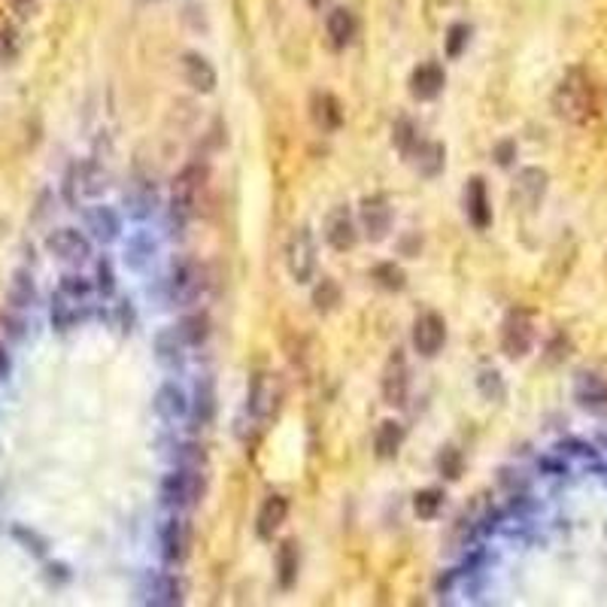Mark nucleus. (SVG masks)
Segmentation results:
<instances>
[{"instance_id":"obj_10","label":"nucleus","mask_w":607,"mask_h":607,"mask_svg":"<svg viewBox=\"0 0 607 607\" xmlns=\"http://www.w3.org/2000/svg\"><path fill=\"white\" fill-rule=\"evenodd\" d=\"M325 240L337 252H347L356 246L358 232H356V219H352L350 207H334L325 216Z\"/></svg>"},{"instance_id":"obj_38","label":"nucleus","mask_w":607,"mask_h":607,"mask_svg":"<svg viewBox=\"0 0 607 607\" xmlns=\"http://www.w3.org/2000/svg\"><path fill=\"white\" fill-rule=\"evenodd\" d=\"M477 389H480V395L486 398V401L502 404L504 398H507V386H504L502 374L492 371V367H486V371H480V374H477Z\"/></svg>"},{"instance_id":"obj_43","label":"nucleus","mask_w":607,"mask_h":607,"mask_svg":"<svg viewBox=\"0 0 607 607\" xmlns=\"http://www.w3.org/2000/svg\"><path fill=\"white\" fill-rule=\"evenodd\" d=\"M392 143H395L398 149L404 152V158H407L413 149H417V143H419V131H417V125H413L410 119H398V122H395V128H392Z\"/></svg>"},{"instance_id":"obj_40","label":"nucleus","mask_w":607,"mask_h":607,"mask_svg":"<svg viewBox=\"0 0 607 607\" xmlns=\"http://www.w3.org/2000/svg\"><path fill=\"white\" fill-rule=\"evenodd\" d=\"M171 459L176 468H191V471H201L207 465V452L204 447H198V443H176Z\"/></svg>"},{"instance_id":"obj_24","label":"nucleus","mask_w":607,"mask_h":607,"mask_svg":"<svg viewBox=\"0 0 607 607\" xmlns=\"http://www.w3.org/2000/svg\"><path fill=\"white\" fill-rule=\"evenodd\" d=\"M189 417H191V428L210 426L213 417H216V389H213L210 380L195 386V398L189 401Z\"/></svg>"},{"instance_id":"obj_3","label":"nucleus","mask_w":607,"mask_h":607,"mask_svg":"<svg viewBox=\"0 0 607 607\" xmlns=\"http://www.w3.org/2000/svg\"><path fill=\"white\" fill-rule=\"evenodd\" d=\"M204 495V480L201 471H191V468H173L164 480H161V502L176 510H189L201 502Z\"/></svg>"},{"instance_id":"obj_36","label":"nucleus","mask_w":607,"mask_h":607,"mask_svg":"<svg viewBox=\"0 0 607 607\" xmlns=\"http://www.w3.org/2000/svg\"><path fill=\"white\" fill-rule=\"evenodd\" d=\"M156 258V243L149 240L146 234H137L128 240V249H125V261L131 271H143L149 261Z\"/></svg>"},{"instance_id":"obj_4","label":"nucleus","mask_w":607,"mask_h":607,"mask_svg":"<svg viewBox=\"0 0 607 607\" xmlns=\"http://www.w3.org/2000/svg\"><path fill=\"white\" fill-rule=\"evenodd\" d=\"M286 265L291 280L301 282V286L310 282L313 274H316V240H313V232L307 225L291 232L286 246Z\"/></svg>"},{"instance_id":"obj_27","label":"nucleus","mask_w":607,"mask_h":607,"mask_svg":"<svg viewBox=\"0 0 607 607\" xmlns=\"http://www.w3.org/2000/svg\"><path fill=\"white\" fill-rule=\"evenodd\" d=\"M401 443H404L401 422H395V419L380 422V428H376V434H374V452H376V459H383V462L395 459L398 450H401Z\"/></svg>"},{"instance_id":"obj_14","label":"nucleus","mask_w":607,"mask_h":607,"mask_svg":"<svg viewBox=\"0 0 607 607\" xmlns=\"http://www.w3.org/2000/svg\"><path fill=\"white\" fill-rule=\"evenodd\" d=\"M86 232L95 237L97 243H113V240H119V234H122V219H119V213L113 210V207H104V204H97V207H91V210L86 213Z\"/></svg>"},{"instance_id":"obj_37","label":"nucleus","mask_w":607,"mask_h":607,"mask_svg":"<svg viewBox=\"0 0 607 607\" xmlns=\"http://www.w3.org/2000/svg\"><path fill=\"white\" fill-rule=\"evenodd\" d=\"M371 280L386 291H404V286H407L404 267H398L395 261H383V265H376L371 271Z\"/></svg>"},{"instance_id":"obj_2","label":"nucleus","mask_w":607,"mask_h":607,"mask_svg":"<svg viewBox=\"0 0 607 607\" xmlns=\"http://www.w3.org/2000/svg\"><path fill=\"white\" fill-rule=\"evenodd\" d=\"M204 180H207V171L201 164H189L176 173L173 195H171V225L186 228V222L195 216L198 195H201V189H204Z\"/></svg>"},{"instance_id":"obj_22","label":"nucleus","mask_w":607,"mask_h":607,"mask_svg":"<svg viewBox=\"0 0 607 607\" xmlns=\"http://www.w3.org/2000/svg\"><path fill=\"white\" fill-rule=\"evenodd\" d=\"M182 73H186L189 86L201 91V95H213V91H216V71H213L210 61L198 55V52H189V55L182 58Z\"/></svg>"},{"instance_id":"obj_52","label":"nucleus","mask_w":607,"mask_h":607,"mask_svg":"<svg viewBox=\"0 0 607 607\" xmlns=\"http://www.w3.org/2000/svg\"><path fill=\"white\" fill-rule=\"evenodd\" d=\"M13 6L19 10V15H28L30 6H34V0H13Z\"/></svg>"},{"instance_id":"obj_7","label":"nucleus","mask_w":607,"mask_h":607,"mask_svg":"<svg viewBox=\"0 0 607 607\" xmlns=\"http://www.w3.org/2000/svg\"><path fill=\"white\" fill-rule=\"evenodd\" d=\"M46 249L49 256H55L64 265H82L91 258V240L76 228H55L46 237Z\"/></svg>"},{"instance_id":"obj_44","label":"nucleus","mask_w":607,"mask_h":607,"mask_svg":"<svg viewBox=\"0 0 607 607\" xmlns=\"http://www.w3.org/2000/svg\"><path fill=\"white\" fill-rule=\"evenodd\" d=\"M437 471L447 480H459L462 477V452L456 447H443L441 456H437Z\"/></svg>"},{"instance_id":"obj_18","label":"nucleus","mask_w":607,"mask_h":607,"mask_svg":"<svg viewBox=\"0 0 607 607\" xmlns=\"http://www.w3.org/2000/svg\"><path fill=\"white\" fill-rule=\"evenodd\" d=\"M465 213L471 219L474 228H489L492 225V207H489V195H486V182L480 176H474L465 189Z\"/></svg>"},{"instance_id":"obj_46","label":"nucleus","mask_w":607,"mask_h":607,"mask_svg":"<svg viewBox=\"0 0 607 607\" xmlns=\"http://www.w3.org/2000/svg\"><path fill=\"white\" fill-rule=\"evenodd\" d=\"M95 289L101 291L104 298H110L113 291H116V274H113L110 258H101L95 265Z\"/></svg>"},{"instance_id":"obj_1","label":"nucleus","mask_w":607,"mask_h":607,"mask_svg":"<svg viewBox=\"0 0 607 607\" xmlns=\"http://www.w3.org/2000/svg\"><path fill=\"white\" fill-rule=\"evenodd\" d=\"M552 110H556V116L562 122L586 125L595 113V91L589 76L583 71H568L556 91H552Z\"/></svg>"},{"instance_id":"obj_19","label":"nucleus","mask_w":607,"mask_h":607,"mask_svg":"<svg viewBox=\"0 0 607 607\" xmlns=\"http://www.w3.org/2000/svg\"><path fill=\"white\" fill-rule=\"evenodd\" d=\"M156 358L167 371H182L186 367V341H182L176 328H167V332L156 337Z\"/></svg>"},{"instance_id":"obj_49","label":"nucleus","mask_w":607,"mask_h":607,"mask_svg":"<svg viewBox=\"0 0 607 607\" xmlns=\"http://www.w3.org/2000/svg\"><path fill=\"white\" fill-rule=\"evenodd\" d=\"M513 158H517V143H513V140H502L495 146V161L502 167H510Z\"/></svg>"},{"instance_id":"obj_45","label":"nucleus","mask_w":607,"mask_h":607,"mask_svg":"<svg viewBox=\"0 0 607 607\" xmlns=\"http://www.w3.org/2000/svg\"><path fill=\"white\" fill-rule=\"evenodd\" d=\"M468 40H471V28L462 25V21L450 25V30H447V55H450V58H459V55L465 52Z\"/></svg>"},{"instance_id":"obj_48","label":"nucleus","mask_w":607,"mask_h":607,"mask_svg":"<svg viewBox=\"0 0 607 607\" xmlns=\"http://www.w3.org/2000/svg\"><path fill=\"white\" fill-rule=\"evenodd\" d=\"M4 334H6V341H10V343L25 341V334H28V322L21 319V316H4Z\"/></svg>"},{"instance_id":"obj_16","label":"nucleus","mask_w":607,"mask_h":607,"mask_svg":"<svg viewBox=\"0 0 607 607\" xmlns=\"http://www.w3.org/2000/svg\"><path fill=\"white\" fill-rule=\"evenodd\" d=\"M86 316L89 313L82 310V304L73 301V298H67L64 291H55V295L49 298V322L55 332H71V328L80 325Z\"/></svg>"},{"instance_id":"obj_20","label":"nucleus","mask_w":607,"mask_h":607,"mask_svg":"<svg viewBox=\"0 0 607 607\" xmlns=\"http://www.w3.org/2000/svg\"><path fill=\"white\" fill-rule=\"evenodd\" d=\"M407 158L413 161V167H417L419 176L434 180V176L443 171V164H447V149H443L441 143H434V140H419L417 149H413Z\"/></svg>"},{"instance_id":"obj_28","label":"nucleus","mask_w":607,"mask_h":607,"mask_svg":"<svg viewBox=\"0 0 607 607\" xmlns=\"http://www.w3.org/2000/svg\"><path fill=\"white\" fill-rule=\"evenodd\" d=\"M328 37H332V43L337 49H347L352 43V37H356V15H352L347 6H334L332 13H328Z\"/></svg>"},{"instance_id":"obj_31","label":"nucleus","mask_w":607,"mask_h":607,"mask_svg":"<svg viewBox=\"0 0 607 607\" xmlns=\"http://www.w3.org/2000/svg\"><path fill=\"white\" fill-rule=\"evenodd\" d=\"M176 332L186 341V347H201L207 337H210V316H207V313H189V316L180 319Z\"/></svg>"},{"instance_id":"obj_29","label":"nucleus","mask_w":607,"mask_h":607,"mask_svg":"<svg viewBox=\"0 0 607 607\" xmlns=\"http://www.w3.org/2000/svg\"><path fill=\"white\" fill-rule=\"evenodd\" d=\"M313 122H316L322 131H337L343 125V110L334 95H328V91L313 95Z\"/></svg>"},{"instance_id":"obj_23","label":"nucleus","mask_w":607,"mask_h":607,"mask_svg":"<svg viewBox=\"0 0 607 607\" xmlns=\"http://www.w3.org/2000/svg\"><path fill=\"white\" fill-rule=\"evenodd\" d=\"M152 404H156L158 417L167 419V422L189 417V398H186V392L176 386V383H164V386L156 392V401Z\"/></svg>"},{"instance_id":"obj_39","label":"nucleus","mask_w":607,"mask_h":607,"mask_svg":"<svg viewBox=\"0 0 607 607\" xmlns=\"http://www.w3.org/2000/svg\"><path fill=\"white\" fill-rule=\"evenodd\" d=\"M58 291H64V295H67V298H73V301H86L91 291H95V282L86 280L82 274L67 271V274H61Z\"/></svg>"},{"instance_id":"obj_5","label":"nucleus","mask_w":607,"mask_h":607,"mask_svg":"<svg viewBox=\"0 0 607 607\" xmlns=\"http://www.w3.org/2000/svg\"><path fill=\"white\" fill-rule=\"evenodd\" d=\"M535 347V322L526 310H510L502 325V352L507 358H526Z\"/></svg>"},{"instance_id":"obj_53","label":"nucleus","mask_w":607,"mask_h":607,"mask_svg":"<svg viewBox=\"0 0 607 607\" xmlns=\"http://www.w3.org/2000/svg\"><path fill=\"white\" fill-rule=\"evenodd\" d=\"M322 4H328V0H310L313 10H322Z\"/></svg>"},{"instance_id":"obj_8","label":"nucleus","mask_w":607,"mask_h":607,"mask_svg":"<svg viewBox=\"0 0 607 607\" xmlns=\"http://www.w3.org/2000/svg\"><path fill=\"white\" fill-rule=\"evenodd\" d=\"M443 343H447V322L441 313L428 310L417 316V322H413V350L426 358H434L443 350Z\"/></svg>"},{"instance_id":"obj_9","label":"nucleus","mask_w":607,"mask_h":607,"mask_svg":"<svg viewBox=\"0 0 607 607\" xmlns=\"http://www.w3.org/2000/svg\"><path fill=\"white\" fill-rule=\"evenodd\" d=\"M358 222H362V232L371 243L386 240L392 232V207L386 204V198H365Z\"/></svg>"},{"instance_id":"obj_13","label":"nucleus","mask_w":607,"mask_h":607,"mask_svg":"<svg viewBox=\"0 0 607 607\" xmlns=\"http://www.w3.org/2000/svg\"><path fill=\"white\" fill-rule=\"evenodd\" d=\"M447 86V73H443L441 64L428 61V64H419L410 76V95L417 101H434L437 95Z\"/></svg>"},{"instance_id":"obj_34","label":"nucleus","mask_w":607,"mask_h":607,"mask_svg":"<svg viewBox=\"0 0 607 607\" xmlns=\"http://www.w3.org/2000/svg\"><path fill=\"white\" fill-rule=\"evenodd\" d=\"M106 186H110V173L104 171V164H97V161H89V164L80 167V191L86 198L104 195Z\"/></svg>"},{"instance_id":"obj_50","label":"nucleus","mask_w":607,"mask_h":607,"mask_svg":"<svg viewBox=\"0 0 607 607\" xmlns=\"http://www.w3.org/2000/svg\"><path fill=\"white\" fill-rule=\"evenodd\" d=\"M10 376H13V356H10V350L0 343V386H4Z\"/></svg>"},{"instance_id":"obj_30","label":"nucleus","mask_w":607,"mask_h":607,"mask_svg":"<svg viewBox=\"0 0 607 607\" xmlns=\"http://www.w3.org/2000/svg\"><path fill=\"white\" fill-rule=\"evenodd\" d=\"M513 191H517L526 204H537L544 198V191H547V173H544L541 167H522L517 173V186H513Z\"/></svg>"},{"instance_id":"obj_11","label":"nucleus","mask_w":607,"mask_h":607,"mask_svg":"<svg viewBox=\"0 0 607 607\" xmlns=\"http://www.w3.org/2000/svg\"><path fill=\"white\" fill-rule=\"evenodd\" d=\"M276 401H280V383L274 380L271 374H256L252 376V386H249V413L252 419H267L274 413Z\"/></svg>"},{"instance_id":"obj_15","label":"nucleus","mask_w":607,"mask_h":607,"mask_svg":"<svg viewBox=\"0 0 607 607\" xmlns=\"http://www.w3.org/2000/svg\"><path fill=\"white\" fill-rule=\"evenodd\" d=\"M189 526L182 519H167L161 526V556H164L167 565H176L186 559L189 552Z\"/></svg>"},{"instance_id":"obj_35","label":"nucleus","mask_w":607,"mask_h":607,"mask_svg":"<svg viewBox=\"0 0 607 607\" xmlns=\"http://www.w3.org/2000/svg\"><path fill=\"white\" fill-rule=\"evenodd\" d=\"M10 535H13V541L19 544L21 550H28L30 556H37V559H46L49 556V541L37 532V528H30V526H21V522H15V526L10 528Z\"/></svg>"},{"instance_id":"obj_51","label":"nucleus","mask_w":607,"mask_h":607,"mask_svg":"<svg viewBox=\"0 0 607 607\" xmlns=\"http://www.w3.org/2000/svg\"><path fill=\"white\" fill-rule=\"evenodd\" d=\"M537 468H541L544 474H550V477H562V474H568V468L562 462H556V459H541Z\"/></svg>"},{"instance_id":"obj_25","label":"nucleus","mask_w":607,"mask_h":607,"mask_svg":"<svg viewBox=\"0 0 607 607\" xmlns=\"http://www.w3.org/2000/svg\"><path fill=\"white\" fill-rule=\"evenodd\" d=\"M6 301H10V307L15 313L30 310V307L37 304V282H34V274H30L28 267H19V271L13 274L10 289H6Z\"/></svg>"},{"instance_id":"obj_21","label":"nucleus","mask_w":607,"mask_h":607,"mask_svg":"<svg viewBox=\"0 0 607 607\" xmlns=\"http://www.w3.org/2000/svg\"><path fill=\"white\" fill-rule=\"evenodd\" d=\"M289 517V502L282 495H267L265 504L258 507V517H256V532L261 541H271L276 528L286 522Z\"/></svg>"},{"instance_id":"obj_12","label":"nucleus","mask_w":607,"mask_h":607,"mask_svg":"<svg viewBox=\"0 0 607 607\" xmlns=\"http://www.w3.org/2000/svg\"><path fill=\"white\" fill-rule=\"evenodd\" d=\"M407 389H410V376H407L404 352L395 350V356L389 358L386 371H383V398L392 407H401L407 401Z\"/></svg>"},{"instance_id":"obj_17","label":"nucleus","mask_w":607,"mask_h":607,"mask_svg":"<svg viewBox=\"0 0 607 607\" xmlns=\"http://www.w3.org/2000/svg\"><path fill=\"white\" fill-rule=\"evenodd\" d=\"M143 602L156 607H173L182 602V583L171 577V574H156L146 580L143 586Z\"/></svg>"},{"instance_id":"obj_6","label":"nucleus","mask_w":607,"mask_h":607,"mask_svg":"<svg viewBox=\"0 0 607 607\" xmlns=\"http://www.w3.org/2000/svg\"><path fill=\"white\" fill-rule=\"evenodd\" d=\"M204 291V267L198 261H176L167 276V298L176 307H186Z\"/></svg>"},{"instance_id":"obj_41","label":"nucleus","mask_w":607,"mask_h":607,"mask_svg":"<svg viewBox=\"0 0 607 607\" xmlns=\"http://www.w3.org/2000/svg\"><path fill=\"white\" fill-rule=\"evenodd\" d=\"M443 507V492L441 489H422L413 498V510H417L419 519H434Z\"/></svg>"},{"instance_id":"obj_42","label":"nucleus","mask_w":607,"mask_h":607,"mask_svg":"<svg viewBox=\"0 0 607 607\" xmlns=\"http://www.w3.org/2000/svg\"><path fill=\"white\" fill-rule=\"evenodd\" d=\"M313 304H316L319 313H328L341 304V286H337L332 276H322V282L313 289Z\"/></svg>"},{"instance_id":"obj_32","label":"nucleus","mask_w":607,"mask_h":607,"mask_svg":"<svg viewBox=\"0 0 607 607\" xmlns=\"http://www.w3.org/2000/svg\"><path fill=\"white\" fill-rule=\"evenodd\" d=\"M125 210L131 213L134 219H146L152 213V207H156V189L146 186V182H137L134 189L125 191Z\"/></svg>"},{"instance_id":"obj_47","label":"nucleus","mask_w":607,"mask_h":607,"mask_svg":"<svg viewBox=\"0 0 607 607\" xmlns=\"http://www.w3.org/2000/svg\"><path fill=\"white\" fill-rule=\"evenodd\" d=\"M559 456H571V459H583V462H593L598 452L589 447V443L583 441H574V437H568V441H559Z\"/></svg>"},{"instance_id":"obj_26","label":"nucleus","mask_w":607,"mask_h":607,"mask_svg":"<svg viewBox=\"0 0 607 607\" xmlns=\"http://www.w3.org/2000/svg\"><path fill=\"white\" fill-rule=\"evenodd\" d=\"M574 398L580 401V407H589V410H602L607 407V383L598 374L583 371L574 380Z\"/></svg>"},{"instance_id":"obj_33","label":"nucleus","mask_w":607,"mask_h":607,"mask_svg":"<svg viewBox=\"0 0 607 607\" xmlns=\"http://www.w3.org/2000/svg\"><path fill=\"white\" fill-rule=\"evenodd\" d=\"M276 577H280L282 589H291L298 580V547L295 541H282L280 552H276Z\"/></svg>"}]
</instances>
